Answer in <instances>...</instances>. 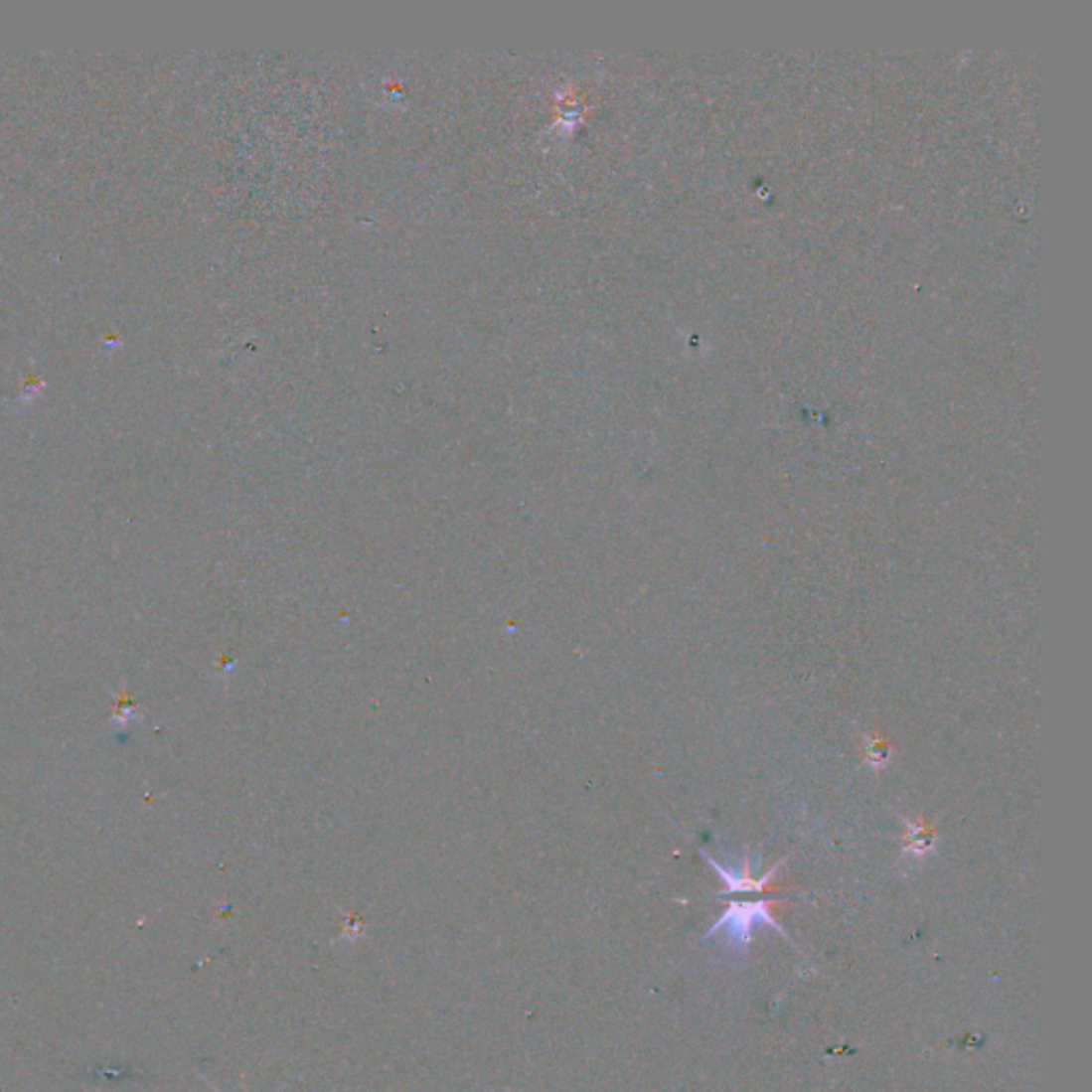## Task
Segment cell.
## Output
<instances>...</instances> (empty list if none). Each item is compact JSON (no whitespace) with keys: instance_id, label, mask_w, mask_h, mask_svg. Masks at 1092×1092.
<instances>
[{"instance_id":"cell-2","label":"cell","mask_w":1092,"mask_h":1092,"mask_svg":"<svg viewBox=\"0 0 1092 1092\" xmlns=\"http://www.w3.org/2000/svg\"><path fill=\"white\" fill-rule=\"evenodd\" d=\"M702 856L706 858V862L719 872L721 879H723L725 885H727V892H762V890H766V885H768L770 881H773L775 872H777V868H779V866H775L773 870H768L764 877L753 879V877H751V872H749V860L742 862V868L736 870V868H725V866L717 864V862L712 860L710 856H706L704 852H702Z\"/></svg>"},{"instance_id":"cell-3","label":"cell","mask_w":1092,"mask_h":1092,"mask_svg":"<svg viewBox=\"0 0 1092 1092\" xmlns=\"http://www.w3.org/2000/svg\"><path fill=\"white\" fill-rule=\"evenodd\" d=\"M905 826H907V841H905V850L907 852H913L915 856H924L928 852H933V843H935V835L933 830L926 828L922 822L920 824H913L911 820H905Z\"/></svg>"},{"instance_id":"cell-4","label":"cell","mask_w":1092,"mask_h":1092,"mask_svg":"<svg viewBox=\"0 0 1092 1092\" xmlns=\"http://www.w3.org/2000/svg\"><path fill=\"white\" fill-rule=\"evenodd\" d=\"M864 740H866V758H868V764L872 768H881V766H885L887 762H890L892 747L887 745V742H883L875 736H864Z\"/></svg>"},{"instance_id":"cell-5","label":"cell","mask_w":1092,"mask_h":1092,"mask_svg":"<svg viewBox=\"0 0 1092 1092\" xmlns=\"http://www.w3.org/2000/svg\"><path fill=\"white\" fill-rule=\"evenodd\" d=\"M216 1092H218V1090H216Z\"/></svg>"},{"instance_id":"cell-1","label":"cell","mask_w":1092,"mask_h":1092,"mask_svg":"<svg viewBox=\"0 0 1092 1092\" xmlns=\"http://www.w3.org/2000/svg\"><path fill=\"white\" fill-rule=\"evenodd\" d=\"M755 926H773L779 930L766 900L758 902H730V907L721 915V920L708 930V937L715 933H725L727 941L738 945L747 943Z\"/></svg>"}]
</instances>
